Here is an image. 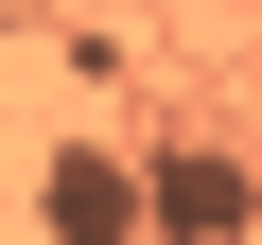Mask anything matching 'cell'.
I'll return each mask as SVG.
<instances>
[{"mask_svg":"<svg viewBox=\"0 0 262 245\" xmlns=\"http://www.w3.org/2000/svg\"><path fill=\"white\" fill-rule=\"evenodd\" d=\"M53 245H140V175H122L105 140H70V158H53Z\"/></svg>","mask_w":262,"mask_h":245,"instance_id":"6da1fadb","label":"cell"},{"mask_svg":"<svg viewBox=\"0 0 262 245\" xmlns=\"http://www.w3.org/2000/svg\"><path fill=\"white\" fill-rule=\"evenodd\" d=\"M140 228H175V245H245V175H227V158H158V175H140Z\"/></svg>","mask_w":262,"mask_h":245,"instance_id":"7a4b0ae2","label":"cell"},{"mask_svg":"<svg viewBox=\"0 0 262 245\" xmlns=\"http://www.w3.org/2000/svg\"><path fill=\"white\" fill-rule=\"evenodd\" d=\"M245 88H262V70H245Z\"/></svg>","mask_w":262,"mask_h":245,"instance_id":"3957f363","label":"cell"}]
</instances>
